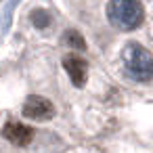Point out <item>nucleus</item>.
<instances>
[{
    "label": "nucleus",
    "mask_w": 153,
    "mask_h": 153,
    "mask_svg": "<svg viewBox=\"0 0 153 153\" xmlns=\"http://www.w3.org/2000/svg\"><path fill=\"white\" fill-rule=\"evenodd\" d=\"M63 42L69 46V48H76V51H84L86 48V40L84 36L78 32V30H67L63 34Z\"/></svg>",
    "instance_id": "6"
},
{
    "label": "nucleus",
    "mask_w": 153,
    "mask_h": 153,
    "mask_svg": "<svg viewBox=\"0 0 153 153\" xmlns=\"http://www.w3.org/2000/svg\"><path fill=\"white\" fill-rule=\"evenodd\" d=\"M2 136H4L9 143L17 145V147H25V145L32 143L34 130H32L30 126L21 124V122H7L4 128H2Z\"/></svg>",
    "instance_id": "5"
},
{
    "label": "nucleus",
    "mask_w": 153,
    "mask_h": 153,
    "mask_svg": "<svg viewBox=\"0 0 153 153\" xmlns=\"http://www.w3.org/2000/svg\"><path fill=\"white\" fill-rule=\"evenodd\" d=\"M107 19L115 30L132 32L143 23L145 9L140 4V0H109Z\"/></svg>",
    "instance_id": "1"
},
{
    "label": "nucleus",
    "mask_w": 153,
    "mask_h": 153,
    "mask_svg": "<svg viewBox=\"0 0 153 153\" xmlns=\"http://www.w3.org/2000/svg\"><path fill=\"white\" fill-rule=\"evenodd\" d=\"M63 67L76 88H82L86 84V80H88V61L86 59H82L78 55H67V57H63Z\"/></svg>",
    "instance_id": "4"
},
{
    "label": "nucleus",
    "mask_w": 153,
    "mask_h": 153,
    "mask_svg": "<svg viewBox=\"0 0 153 153\" xmlns=\"http://www.w3.org/2000/svg\"><path fill=\"white\" fill-rule=\"evenodd\" d=\"M30 17H32V23H34L36 27H40V30H42V27H46V25L51 23V15H48L46 11H42V9L32 11V15H30Z\"/></svg>",
    "instance_id": "7"
},
{
    "label": "nucleus",
    "mask_w": 153,
    "mask_h": 153,
    "mask_svg": "<svg viewBox=\"0 0 153 153\" xmlns=\"http://www.w3.org/2000/svg\"><path fill=\"white\" fill-rule=\"evenodd\" d=\"M122 63H124V69L126 74L134 80V82H151V76H153V59H151V53L143 46V44H136V42H128L122 51Z\"/></svg>",
    "instance_id": "2"
},
{
    "label": "nucleus",
    "mask_w": 153,
    "mask_h": 153,
    "mask_svg": "<svg viewBox=\"0 0 153 153\" xmlns=\"http://www.w3.org/2000/svg\"><path fill=\"white\" fill-rule=\"evenodd\" d=\"M23 115L30 120H36V122H48L55 115V105L46 97L30 94L23 103Z\"/></svg>",
    "instance_id": "3"
}]
</instances>
